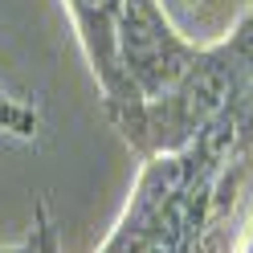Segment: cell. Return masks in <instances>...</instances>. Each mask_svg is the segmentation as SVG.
<instances>
[{
    "instance_id": "cell-6",
    "label": "cell",
    "mask_w": 253,
    "mask_h": 253,
    "mask_svg": "<svg viewBox=\"0 0 253 253\" xmlns=\"http://www.w3.org/2000/svg\"><path fill=\"white\" fill-rule=\"evenodd\" d=\"M0 253H37V229H29L21 241H12V245H0Z\"/></svg>"
},
{
    "instance_id": "cell-5",
    "label": "cell",
    "mask_w": 253,
    "mask_h": 253,
    "mask_svg": "<svg viewBox=\"0 0 253 253\" xmlns=\"http://www.w3.org/2000/svg\"><path fill=\"white\" fill-rule=\"evenodd\" d=\"M33 229H37V253H61V245H57V229H53V216H49V204H45V200H37Z\"/></svg>"
},
{
    "instance_id": "cell-1",
    "label": "cell",
    "mask_w": 253,
    "mask_h": 253,
    "mask_svg": "<svg viewBox=\"0 0 253 253\" xmlns=\"http://www.w3.org/2000/svg\"><path fill=\"white\" fill-rule=\"evenodd\" d=\"M245 90H253V8L233 25L229 37L200 45L192 70L160 102H143L123 139L143 160L184 151L220 110H229Z\"/></svg>"
},
{
    "instance_id": "cell-2",
    "label": "cell",
    "mask_w": 253,
    "mask_h": 253,
    "mask_svg": "<svg viewBox=\"0 0 253 253\" xmlns=\"http://www.w3.org/2000/svg\"><path fill=\"white\" fill-rule=\"evenodd\" d=\"M200 45L184 37L168 17L164 0H123L119 17V66L139 102H160L192 70Z\"/></svg>"
},
{
    "instance_id": "cell-3",
    "label": "cell",
    "mask_w": 253,
    "mask_h": 253,
    "mask_svg": "<svg viewBox=\"0 0 253 253\" xmlns=\"http://www.w3.org/2000/svg\"><path fill=\"white\" fill-rule=\"evenodd\" d=\"M70 12L74 37L82 45V53L90 61V74L102 90V106L106 119L119 126V135L131 126V119L139 115V94L131 90V82L123 78L119 66V17H123V0H61Z\"/></svg>"
},
{
    "instance_id": "cell-4",
    "label": "cell",
    "mask_w": 253,
    "mask_h": 253,
    "mask_svg": "<svg viewBox=\"0 0 253 253\" xmlns=\"http://www.w3.org/2000/svg\"><path fill=\"white\" fill-rule=\"evenodd\" d=\"M41 135V115L12 90L0 86V139H17V143H33Z\"/></svg>"
}]
</instances>
